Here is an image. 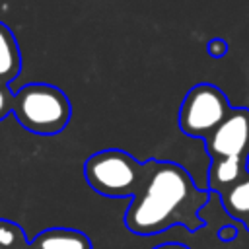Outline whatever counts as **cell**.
Here are the masks:
<instances>
[{
	"label": "cell",
	"instance_id": "10",
	"mask_svg": "<svg viewBox=\"0 0 249 249\" xmlns=\"http://www.w3.org/2000/svg\"><path fill=\"white\" fill-rule=\"evenodd\" d=\"M0 249H29V239L19 224L0 218Z\"/></svg>",
	"mask_w": 249,
	"mask_h": 249
},
{
	"label": "cell",
	"instance_id": "2",
	"mask_svg": "<svg viewBox=\"0 0 249 249\" xmlns=\"http://www.w3.org/2000/svg\"><path fill=\"white\" fill-rule=\"evenodd\" d=\"M152 167V158L138 161L124 150L107 148L91 154L84 161L88 185L107 198H132L144 185Z\"/></svg>",
	"mask_w": 249,
	"mask_h": 249
},
{
	"label": "cell",
	"instance_id": "13",
	"mask_svg": "<svg viewBox=\"0 0 249 249\" xmlns=\"http://www.w3.org/2000/svg\"><path fill=\"white\" fill-rule=\"evenodd\" d=\"M237 237V228L235 226H222L218 230V239L224 241V243H230Z\"/></svg>",
	"mask_w": 249,
	"mask_h": 249
},
{
	"label": "cell",
	"instance_id": "4",
	"mask_svg": "<svg viewBox=\"0 0 249 249\" xmlns=\"http://www.w3.org/2000/svg\"><path fill=\"white\" fill-rule=\"evenodd\" d=\"M231 109L230 99L218 86L196 84L185 93L177 123L183 134L204 140L231 113Z\"/></svg>",
	"mask_w": 249,
	"mask_h": 249
},
{
	"label": "cell",
	"instance_id": "9",
	"mask_svg": "<svg viewBox=\"0 0 249 249\" xmlns=\"http://www.w3.org/2000/svg\"><path fill=\"white\" fill-rule=\"evenodd\" d=\"M220 202L228 216L243 224L249 218V173L228 191L220 193Z\"/></svg>",
	"mask_w": 249,
	"mask_h": 249
},
{
	"label": "cell",
	"instance_id": "14",
	"mask_svg": "<svg viewBox=\"0 0 249 249\" xmlns=\"http://www.w3.org/2000/svg\"><path fill=\"white\" fill-rule=\"evenodd\" d=\"M154 249H189V247L183 243H163V245H158Z\"/></svg>",
	"mask_w": 249,
	"mask_h": 249
},
{
	"label": "cell",
	"instance_id": "1",
	"mask_svg": "<svg viewBox=\"0 0 249 249\" xmlns=\"http://www.w3.org/2000/svg\"><path fill=\"white\" fill-rule=\"evenodd\" d=\"M208 196L183 165L152 158L150 173L124 212V226L136 235H156L173 226L198 231L204 228L200 210Z\"/></svg>",
	"mask_w": 249,
	"mask_h": 249
},
{
	"label": "cell",
	"instance_id": "11",
	"mask_svg": "<svg viewBox=\"0 0 249 249\" xmlns=\"http://www.w3.org/2000/svg\"><path fill=\"white\" fill-rule=\"evenodd\" d=\"M14 95H16V91H12L10 84L0 82V121L6 119L12 113V109H14Z\"/></svg>",
	"mask_w": 249,
	"mask_h": 249
},
{
	"label": "cell",
	"instance_id": "15",
	"mask_svg": "<svg viewBox=\"0 0 249 249\" xmlns=\"http://www.w3.org/2000/svg\"><path fill=\"white\" fill-rule=\"evenodd\" d=\"M243 226H245V230H247V231H249V218H247V220H245V222H243Z\"/></svg>",
	"mask_w": 249,
	"mask_h": 249
},
{
	"label": "cell",
	"instance_id": "12",
	"mask_svg": "<svg viewBox=\"0 0 249 249\" xmlns=\"http://www.w3.org/2000/svg\"><path fill=\"white\" fill-rule=\"evenodd\" d=\"M228 51H230V45H228L226 39L216 37V39H210V41L206 43V53H208L210 56H214V58H222V56H226Z\"/></svg>",
	"mask_w": 249,
	"mask_h": 249
},
{
	"label": "cell",
	"instance_id": "5",
	"mask_svg": "<svg viewBox=\"0 0 249 249\" xmlns=\"http://www.w3.org/2000/svg\"><path fill=\"white\" fill-rule=\"evenodd\" d=\"M208 158L249 160V109L233 107L231 113L204 138Z\"/></svg>",
	"mask_w": 249,
	"mask_h": 249
},
{
	"label": "cell",
	"instance_id": "7",
	"mask_svg": "<svg viewBox=\"0 0 249 249\" xmlns=\"http://www.w3.org/2000/svg\"><path fill=\"white\" fill-rule=\"evenodd\" d=\"M29 249H93L91 239L72 228H49L29 241Z\"/></svg>",
	"mask_w": 249,
	"mask_h": 249
},
{
	"label": "cell",
	"instance_id": "8",
	"mask_svg": "<svg viewBox=\"0 0 249 249\" xmlns=\"http://www.w3.org/2000/svg\"><path fill=\"white\" fill-rule=\"evenodd\" d=\"M21 70V53L14 31L0 21V82L12 84Z\"/></svg>",
	"mask_w": 249,
	"mask_h": 249
},
{
	"label": "cell",
	"instance_id": "3",
	"mask_svg": "<svg viewBox=\"0 0 249 249\" xmlns=\"http://www.w3.org/2000/svg\"><path fill=\"white\" fill-rule=\"evenodd\" d=\"M12 115L33 134L53 136L66 128L72 117L68 95L53 84H27L14 95Z\"/></svg>",
	"mask_w": 249,
	"mask_h": 249
},
{
	"label": "cell",
	"instance_id": "6",
	"mask_svg": "<svg viewBox=\"0 0 249 249\" xmlns=\"http://www.w3.org/2000/svg\"><path fill=\"white\" fill-rule=\"evenodd\" d=\"M247 158H210L208 165V191L212 193H224L231 185H235L239 179H243L249 173Z\"/></svg>",
	"mask_w": 249,
	"mask_h": 249
}]
</instances>
